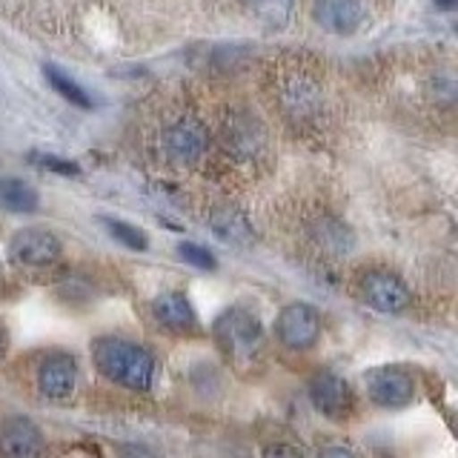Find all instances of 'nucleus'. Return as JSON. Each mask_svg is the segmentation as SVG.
Masks as SVG:
<instances>
[{"label": "nucleus", "instance_id": "f257e3e1", "mask_svg": "<svg viewBox=\"0 0 458 458\" xmlns=\"http://www.w3.org/2000/svg\"><path fill=\"white\" fill-rule=\"evenodd\" d=\"M92 358L100 376H106L112 384L126 386V390L147 393L155 381V358L147 347H140L135 341L98 338Z\"/></svg>", "mask_w": 458, "mask_h": 458}, {"label": "nucleus", "instance_id": "f03ea898", "mask_svg": "<svg viewBox=\"0 0 458 458\" xmlns=\"http://www.w3.org/2000/svg\"><path fill=\"white\" fill-rule=\"evenodd\" d=\"M215 338L224 347L229 358H235L238 364H247L261 352V324L258 318L243 307L226 310L218 321H215Z\"/></svg>", "mask_w": 458, "mask_h": 458}, {"label": "nucleus", "instance_id": "7ed1b4c3", "mask_svg": "<svg viewBox=\"0 0 458 458\" xmlns=\"http://www.w3.org/2000/svg\"><path fill=\"white\" fill-rule=\"evenodd\" d=\"M367 393L378 407H407L415 395V378L404 367H378L367 372Z\"/></svg>", "mask_w": 458, "mask_h": 458}, {"label": "nucleus", "instance_id": "20e7f679", "mask_svg": "<svg viewBox=\"0 0 458 458\" xmlns=\"http://www.w3.org/2000/svg\"><path fill=\"white\" fill-rule=\"evenodd\" d=\"M321 335V315L310 304H290L278 315V338L290 350H310Z\"/></svg>", "mask_w": 458, "mask_h": 458}, {"label": "nucleus", "instance_id": "39448f33", "mask_svg": "<svg viewBox=\"0 0 458 458\" xmlns=\"http://www.w3.org/2000/svg\"><path fill=\"white\" fill-rule=\"evenodd\" d=\"M9 255L18 267H52L61 258V241L47 229H23L12 238Z\"/></svg>", "mask_w": 458, "mask_h": 458}, {"label": "nucleus", "instance_id": "423d86ee", "mask_svg": "<svg viewBox=\"0 0 458 458\" xmlns=\"http://www.w3.org/2000/svg\"><path fill=\"white\" fill-rule=\"evenodd\" d=\"M310 398L315 410L324 412L327 419H333V421H344L355 407L350 384L338 378L335 372H318L310 384Z\"/></svg>", "mask_w": 458, "mask_h": 458}, {"label": "nucleus", "instance_id": "0eeeda50", "mask_svg": "<svg viewBox=\"0 0 458 458\" xmlns=\"http://www.w3.org/2000/svg\"><path fill=\"white\" fill-rule=\"evenodd\" d=\"M361 295L372 310L390 312V315L407 310L412 301L407 284L398 276H393V272H369L361 281Z\"/></svg>", "mask_w": 458, "mask_h": 458}, {"label": "nucleus", "instance_id": "6e6552de", "mask_svg": "<svg viewBox=\"0 0 458 458\" xmlns=\"http://www.w3.org/2000/svg\"><path fill=\"white\" fill-rule=\"evenodd\" d=\"M207 126L198 118H181L178 123L169 126L166 132V152L175 164H195L207 152Z\"/></svg>", "mask_w": 458, "mask_h": 458}, {"label": "nucleus", "instance_id": "1a4fd4ad", "mask_svg": "<svg viewBox=\"0 0 458 458\" xmlns=\"http://www.w3.org/2000/svg\"><path fill=\"white\" fill-rule=\"evenodd\" d=\"M75 384H78V367L75 358L66 352L49 355L38 369V390L47 398L64 401L75 393Z\"/></svg>", "mask_w": 458, "mask_h": 458}, {"label": "nucleus", "instance_id": "9d476101", "mask_svg": "<svg viewBox=\"0 0 458 458\" xmlns=\"http://www.w3.org/2000/svg\"><path fill=\"white\" fill-rule=\"evenodd\" d=\"M315 21L333 35H352L364 21V6L361 0H318Z\"/></svg>", "mask_w": 458, "mask_h": 458}, {"label": "nucleus", "instance_id": "9b49d317", "mask_svg": "<svg viewBox=\"0 0 458 458\" xmlns=\"http://www.w3.org/2000/svg\"><path fill=\"white\" fill-rule=\"evenodd\" d=\"M152 312H155L157 321H161L164 327H169V329H175V333H192V329L198 327L195 310H192L190 298H186L183 293L157 295L155 304H152Z\"/></svg>", "mask_w": 458, "mask_h": 458}, {"label": "nucleus", "instance_id": "f8f14e48", "mask_svg": "<svg viewBox=\"0 0 458 458\" xmlns=\"http://www.w3.org/2000/svg\"><path fill=\"white\" fill-rule=\"evenodd\" d=\"M0 450L9 455H35L43 450L40 429L29 419H9L0 427Z\"/></svg>", "mask_w": 458, "mask_h": 458}, {"label": "nucleus", "instance_id": "ddd939ff", "mask_svg": "<svg viewBox=\"0 0 458 458\" xmlns=\"http://www.w3.org/2000/svg\"><path fill=\"white\" fill-rule=\"evenodd\" d=\"M212 233L233 247H250L252 243V224L235 207H221L212 212Z\"/></svg>", "mask_w": 458, "mask_h": 458}, {"label": "nucleus", "instance_id": "4468645a", "mask_svg": "<svg viewBox=\"0 0 458 458\" xmlns=\"http://www.w3.org/2000/svg\"><path fill=\"white\" fill-rule=\"evenodd\" d=\"M0 207L9 212H35L40 207V195L35 186L18 178H6L0 181Z\"/></svg>", "mask_w": 458, "mask_h": 458}, {"label": "nucleus", "instance_id": "2eb2a0df", "mask_svg": "<svg viewBox=\"0 0 458 458\" xmlns=\"http://www.w3.org/2000/svg\"><path fill=\"white\" fill-rule=\"evenodd\" d=\"M247 6L258 21L272 29H281L293 14V0H247Z\"/></svg>", "mask_w": 458, "mask_h": 458}, {"label": "nucleus", "instance_id": "dca6fc26", "mask_svg": "<svg viewBox=\"0 0 458 458\" xmlns=\"http://www.w3.org/2000/svg\"><path fill=\"white\" fill-rule=\"evenodd\" d=\"M43 75H47V81L52 83V89H55L57 95H61V98H66L69 104H75V106H81V109H89V106H92L89 95H86L72 78H66L64 72H57L55 66H43Z\"/></svg>", "mask_w": 458, "mask_h": 458}, {"label": "nucleus", "instance_id": "f3484780", "mask_svg": "<svg viewBox=\"0 0 458 458\" xmlns=\"http://www.w3.org/2000/svg\"><path fill=\"white\" fill-rule=\"evenodd\" d=\"M318 241H321V247L329 250L333 255H347L350 247H352L350 229L344 224H338V221H324L321 229H318Z\"/></svg>", "mask_w": 458, "mask_h": 458}, {"label": "nucleus", "instance_id": "a211bd4d", "mask_svg": "<svg viewBox=\"0 0 458 458\" xmlns=\"http://www.w3.org/2000/svg\"><path fill=\"white\" fill-rule=\"evenodd\" d=\"M104 224L109 226V235H112V238H118V241L123 243V247L138 250V252H143V250L149 247L147 235H143L138 226L126 224V221H114V218H104Z\"/></svg>", "mask_w": 458, "mask_h": 458}, {"label": "nucleus", "instance_id": "6ab92c4d", "mask_svg": "<svg viewBox=\"0 0 458 458\" xmlns=\"http://www.w3.org/2000/svg\"><path fill=\"white\" fill-rule=\"evenodd\" d=\"M178 255L183 258L186 264H192L198 269H215V267H218V264H215V258L204 247H198V243H181Z\"/></svg>", "mask_w": 458, "mask_h": 458}, {"label": "nucleus", "instance_id": "aec40b11", "mask_svg": "<svg viewBox=\"0 0 458 458\" xmlns=\"http://www.w3.org/2000/svg\"><path fill=\"white\" fill-rule=\"evenodd\" d=\"M43 169H52V172H61V175H81L78 164L66 161V157H57V155H43L38 161Z\"/></svg>", "mask_w": 458, "mask_h": 458}, {"label": "nucleus", "instance_id": "412c9836", "mask_svg": "<svg viewBox=\"0 0 458 458\" xmlns=\"http://www.w3.org/2000/svg\"><path fill=\"white\" fill-rule=\"evenodd\" d=\"M6 355V327H4V321H0V358Z\"/></svg>", "mask_w": 458, "mask_h": 458}, {"label": "nucleus", "instance_id": "4be33fe9", "mask_svg": "<svg viewBox=\"0 0 458 458\" xmlns=\"http://www.w3.org/2000/svg\"><path fill=\"white\" fill-rule=\"evenodd\" d=\"M267 453H293L295 455L298 450L295 447H267Z\"/></svg>", "mask_w": 458, "mask_h": 458}, {"label": "nucleus", "instance_id": "5701e85b", "mask_svg": "<svg viewBox=\"0 0 458 458\" xmlns=\"http://www.w3.org/2000/svg\"><path fill=\"white\" fill-rule=\"evenodd\" d=\"M438 4H441L444 9H450V6H453V0H438Z\"/></svg>", "mask_w": 458, "mask_h": 458}]
</instances>
